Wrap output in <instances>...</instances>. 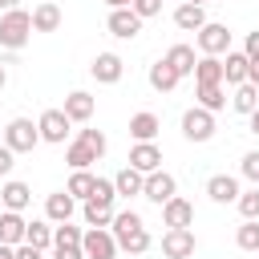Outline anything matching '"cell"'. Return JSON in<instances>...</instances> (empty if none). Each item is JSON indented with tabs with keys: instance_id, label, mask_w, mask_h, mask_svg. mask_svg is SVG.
<instances>
[{
	"instance_id": "6da1fadb",
	"label": "cell",
	"mask_w": 259,
	"mask_h": 259,
	"mask_svg": "<svg viewBox=\"0 0 259 259\" xmlns=\"http://www.w3.org/2000/svg\"><path fill=\"white\" fill-rule=\"evenodd\" d=\"M28 36H32V12H24V8H12V12H4L0 16V45L4 49H24L28 45Z\"/></svg>"
},
{
	"instance_id": "7a4b0ae2",
	"label": "cell",
	"mask_w": 259,
	"mask_h": 259,
	"mask_svg": "<svg viewBox=\"0 0 259 259\" xmlns=\"http://www.w3.org/2000/svg\"><path fill=\"white\" fill-rule=\"evenodd\" d=\"M194 40H198V53H202V57H223V53H231V28L219 24V20H206V24L194 32Z\"/></svg>"
},
{
	"instance_id": "3957f363",
	"label": "cell",
	"mask_w": 259,
	"mask_h": 259,
	"mask_svg": "<svg viewBox=\"0 0 259 259\" xmlns=\"http://www.w3.org/2000/svg\"><path fill=\"white\" fill-rule=\"evenodd\" d=\"M36 142H40V125H32L28 117H12V121L4 125V146H12L16 154L36 150Z\"/></svg>"
},
{
	"instance_id": "277c9868",
	"label": "cell",
	"mask_w": 259,
	"mask_h": 259,
	"mask_svg": "<svg viewBox=\"0 0 259 259\" xmlns=\"http://www.w3.org/2000/svg\"><path fill=\"white\" fill-rule=\"evenodd\" d=\"M81 251H85V259H113L121 247H117V239H113L109 227H89L81 235Z\"/></svg>"
},
{
	"instance_id": "5b68a950",
	"label": "cell",
	"mask_w": 259,
	"mask_h": 259,
	"mask_svg": "<svg viewBox=\"0 0 259 259\" xmlns=\"http://www.w3.org/2000/svg\"><path fill=\"white\" fill-rule=\"evenodd\" d=\"M182 138H186V142H210V138H214V113L202 109V105L186 109V113H182Z\"/></svg>"
},
{
	"instance_id": "8992f818",
	"label": "cell",
	"mask_w": 259,
	"mask_h": 259,
	"mask_svg": "<svg viewBox=\"0 0 259 259\" xmlns=\"http://www.w3.org/2000/svg\"><path fill=\"white\" fill-rule=\"evenodd\" d=\"M194 231L190 227H170L166 235H162V255L166 259H190L194 255Z\"/></svg>"
},
{
	"instance_id": "52a82bcc",
	"label": "cell",
	"mask_w": 259,
	"mask_h": 259,
	"mask_svg": "<svg viewBox=\"0 0 259 259\" xmlns=\"http://www.w3.org/2000/svg\"><path fill=\"white\" fill-rule=\"evenodd\" d=\"M105 28H109V36H117V40H134V36L142 32V16H138L134 8H109Z\"/></svg>"
},
{
	"instance_id": "ba28073f",
	"label": "cell",
	"mask_w": 259,
	"mask_h": 259,
	"mask_svg": "<svg viewBox=\"0 0 259 259\" xmlns=\"http://www.w3.org/2000/svg\"><path fill=\"white\" fill-rule=\"evenodd\" d=\"M89 73H93V81H97V85H117V81H121V73H125V61H121L117 53H97V57H93V65H89Z\"/></svg>"
},
{
	"instance_id": "9c48e42d",
	"label": "cell",
	"mask_w": 259,
	"mask_h": 259,
	"mask_svg": "<svg viewBox=\"0 0 259 259\" xmlns=\"http://www.w3.org/2000/svg\"><path fill=\"white\" fill-rule=\"evenodd\" d=\"M36 125H40V142L61 146V142L69 138V125H73V121H69V113H65V109H45Z\"/></svg>"
},
{
	"instance_id": "30bf717a",
	"label": "cell",
	"mask_w": 259,
	"mask_h": 259,
	"mask_svg": "<svg viewBox=\"0 0 259 259\" xmlns=\"http://www.w3.org/2000/svg\"><path fill=\"white\" fill-rule=\"evenodd\" d=\"M142 194H146L150 202L166 206V202L178 194V182H174V174H166V170H154V174H146V186H142Z\"/></svg>"
},
{
	"instance_id": "8fae6325",
	"label": "cell",
	"mask_w": 259,
	"mask_h": 259,
	"mask_svg": "<svg viewBox=\"0 0 259 259\" xmlns=\"http://www.w3.org/2000/svg\"><path fill=\"white\" fill-rule=\"evenodd\" d=\"M206 194H210V202H223L227 206V202H239L243 190H239V178L235 174H210L206 178Z\"/></svg>"
},
{
	"instance_id": "7c38bea8",
	"label": "cell",
	"mask_w": 259,
	"mask_h": 259,
	"mask_svg": "<svg viewBox=\"0 0 259 259\" xmlns=\"http://www.w3.org/2000/svg\"><path fill=\"white\" fill-rule=\"evenodd\" d=\"M130 166L142 170V174H154V170H162V150H158L154 142H134V150H130Z\"/></svg>"
},
{
	"instance_id": "4fadbf2b",
	"label": "cell",
	"mask_w": 259,
	"mask_h": 259,
	"mask_svg": "<svg viewBox=\"0 0 259 259\" xmlns=\"http://www.w3.org/2000/svg\"><path fill=\"white\" fill-rule=\"evenodd\" d=\"M73 210H77V198H73L69 190H57V194L45 198V214H49V223H69Z\"/></svg>"
},
{
	"instance_id": "5bb4252c",
	"label": "cell",
	"mask_w": 259,
	"mask_h": 259,
	"mask_svg": "<svg viewBox=\"0 0 259 259\" xmlns=\"http://www.w3.org/2000/svg\"><path fill=\"white\" fill-rule=\"evenodd\" d=\"M178 81H182V73H178V69H174V65L166 61V57L150 65V89H158V93H170V89H174Z\"/></svg>"
},
{
	"instance_id": "9a60e30c",
	"label": "cell",
	"mask_w": 259,
	"mask_h": 259,
	"mask_svg": "<svg viewBox=\"0 0 259 259\" xmlns=\"http://www.w3.org/2000/svg\"><path fill=\"white\" fill-rule=\"evenodd\" d=\"M158 130H162V121H158V113H150V109H142V113L130 117V138H134V142H154Z\"/></svg>"
},
{
	"instance_id": "2e32d148",
	"label": "cell",
	"mask_w": 259,
	"mask_h": 259,
	"mask_svg": "<svg viewBox=\"0 0 259 259\" xmlns=\"http://www.w3.org/2000/svg\"><path fill=\"white\" fill-rule=\"evenodd\" d=\"M0 202H4V210H24V206L32 202V190H28V182H16V178H8V182L0 186Z\"/></svg>"
},
{
	"instance_id": "e0dca14e",
	"label": "cell",
	"mask_w": 259,
	"mask_h": 259,
	"mask_svg": "<svg viewBox=\"0 0 259 259\" xmlns=\"http://www.w3.org/2000/svg\"><path fill=\"white\" fill-rule=\"evenodd\" d=\"M162 223L166 227H190L194 223V202H186V198H170L166 206H162Z\"/></svg>"
},
{
	"instance_id": "ac0fdd59",
	"label": "cell",
	"mask_w": 259,
	"mask_h": 259,
	"mask_svg": "<svg viewBox=\"0 0 259 259\" xmlns=\"http://www.w3.org/2000/svg\"><path fill=\"white\" fill-rule=\"evenodd\" d=\"M24 231H28V223L20 219V210H4V214H0V243L20 247V243H24Z\"/></svg>"
},
{
	"instance_id": "d6986e66",
	"label": "cell",
	"mask_w": 259,
	"mask_h": 259,
	"mask_svg": "<svg viewBox=\"0 0 259 259\" xmlns=\"http://www.w3.org/2000/svg\"><path fill=\"white\" fill-rule=\"evenodd\" d=\"M174 24H178L182 32H198V28L206 24V8H202V4H186V0H182V4L174 8Z\"/></svg>"
},
{
	"instance_id": "ffe728a7",
	"label": "cell",
	"mask_w": 259,
	"mask_h": 259,
	"mask_svg": "<svg viewBox=\"0 0 259 259\" xmlns=\"http://www.w3.org/2000/svg\"><path fill=\"white\" fill-rule=\"evenodd\" d=\"M247 69H251V57H247L243 49H239V53L231 49L227 61H223V81H227V85H243V81H247Z\"/></svg>"
},
{
	"instance_id": "44dd1931",
	"label": "cell",
	"mask_w": 259,
	"mask_h": 259,
	"mask_svg": "<svg viewBox=\"0 0 259 259\" xmlns=\"http://www.w3.org/2000/svg\"><path fill=\"white\" fill-rule=\"evenodd\" d=\"M93 109H97V101H93L85 89H73V93L65 97V113H69V121H89Z\"/></svg>"
},
{
	"instance_id": "7402d4cb",
	"label": "cell",
	"mask_w": 259,
	"mask_h": 259,
	"mask_svg": "<svg viewBox=\"0 0 259 259\" xmlns=\"http://www.w3.org/2000/svg\"><path fill=\"white\" fill-rule=\"evenodd\" d=\"M113 186H117V198H134V194H142L146 174H142V170H134V166H121V170L113 174Z\"/></svg>"
},
{
	"instance_id": "603a6c76",
	"label": "cell",
	"mask_w": 259,
	"mask_h": 259,
	"mask_svg": "<svg viewBox=\"0 0 259 259\" xmlns=\"http://www.w3.org/2000/svg\"><path fill=\"white\" fill-rule=\"evenodd\" d=\"M231 109L243 113V117H251V113L259 109V85H251V81L235 85V93H231Z\"/></svg>"
},
{
	"instance_id": "cb8c5ba5",
	"label": "cell",
	"mask_w": 259,
	"mask_h": 259,
	"mask_svg": "<svg viewBox=\"0 0 259 259\" xmlns=\"http://www.w3.org/2000/svg\"><path fill=\"white\" fill-rule=\"evenodd\" d=\"M57 28H61V8L53 0L36 4L32 8V32H57Z\"/></svg>"
},
{
	"instance_id": "d4e9b609",
	"label": "cell",
	"mask_w": 259,
	"mask_h": 259,
	"mask_svg": "<svg viewBox=\"0 0 259 259\" xmlns=\"http://www.w3.org/2000/svg\"><path fill=\"white\" fill-rule=\"evenodd\" d=\"M113 239H117V247H121V251H130V255H142V251H150V231H146V227L113 231Z\"/></svg>"
},
{
	"instance_id": "484cf974",
	"label": "cell",
	"mask_w": 259,
	"mask_h": 259,
	"mask_svg": "<svg viewBox=\"0 0 259 259\" xmlns=\"http://www.w3.org/2000/svg\"><path fill=\"white\" fill-rule=\"evenodd\" d=\"M166 61L182 73V77H194V65H198V57H194V49L190 45H170L166 49Z\"/></svg>"
},
{
	"instance_id": "4316f807",
	"label": "cell",
	"mask_w": 259,
	"mask_h": 259,
	"mask_svg": "<svg viewBox=\"0 0 259 259\" xmlns=\"http://www.w3.org/2000/svg\"><path fill=\"white\" fill-rule=\"evenodd\" d=\"M194 85H223V61H219V57H198V65H194Z\"/></svg>"
},
{
	"instance_id": "83f0119b",
	"label": "cell",
	"mask_w": 259,
	"mask_h": 259,
	"mask_svg": "<svg viewBox=\"0 0 259 259\" xmlns=\"http://www.w3.org/2000/svg\"><path fill=\"white\" fill-rule=\"evenodd\" d=\"M81 214H85V223H89V227H109L117 210H113V202H97V198H85V210H81Z\"/></svg>"
},
{
	"instance_id": "f1b7e54d",
	"label": "cell",
	"mask_w": 259,
	"mask_h": 259,
	"mask_svg": "<svg viewBox=\"0 0 259 259\" xmlns=\"http://www.w3.org/2000/svg\"><path fill=\"white\" fill-rule=\"evenodd\" d=\"M194 89H198V105H202V109H210V113L227 109V93H223V85H194Z\"/></svg>"
},
{
	"instance_id": "f546056e",
	"label": "cell",
	"mask_w": 259,
	"mask_h": 259,
	"mask_svg": "<svg viewBox=\"0 0 259 259\" xmlns=\"http://www.w3.org/2000/svg\"><path fill=\"white\" fill-rule=\"evenodd\" d=\"M65 162H69L73 170H89V166L97 162V154H93V150H89V146H85V142L77 138V142H73V146L65 150Z\"/></svg>"
},
{
	"instance_id": "4dcf8cb0",
	"label": "cell",
	"mask_w": 259,
	"mask_h": 259,
	"mask_svg": "<svg viewBox=\"0 0 259 259\" xmlns=\"http://www.w3.org/2000/svg\"><path fill=\"white\" fill-rule=\"evenodd\" d=\"M24 243H32V247L49 251V247H53V227H49V223H40V219H32V223H28V231H24Z\"/></svg>"
},
{
	"instance_id": "1f68e13d",
	"label": "cell",
	"mask_w": 259,
	"mask_h": 259,
	"mask_svg": "<svg viewBox=\"0 0 259 259\" xmlns=\"http://www.w3.org/2000/svg\"><path fill=\"white\" fill-rule=\"evenodd\" d=\"M239 251H259V219H243V227L235 231Z\"/></svg>"
},
{
	"instance_id": "d6a6232c",
	"label": "cell",
	"mask_w": 259,
	"mask_h": 259,
	"mask_svg": "<svg viewBox=\"0 0 259 259\" xmlns=\"http://www.w3.org/2000/svg\"><path fill=\"white\" fill-rule=\"evenodd\" d=\"M93 182H97V178H93L89 170H73V178H69L65 190H69L73 198H89V194H93Z\"/></svg>"
},
{
	"instance_id": "836d02e7",
	"label": "cell",
	"mask_w": 259,
	"mask_h": 259,
	"mask_svg": "<svg viewBox=\"0 0 259 259\" xmlns=\"http://www.w3.org/2000/svg\"><path fill=\"white\" fill-rule=\"evenodd\" d=\"M235 206H239V214H243V219H259V186H255V190H243Z\"/></svg>"
},
{
	"instance_id": "e575fe53",
	"label": "cell",
	"mask_w": 259,
	"mask_h": 259,
	"mask_svg": "<svg viewBox=\"0 0 259 259\" xmlns=\"http://www.w3.org/2000/svg\"><path fill=\"white\" fill-rule=\"evenodd\" d=\"M89 198H97V202H117V186H113V178H97Z\"/></svg>"
},
{
	"instance_id": "d590c367",
	"label": "cell",
	"mask_w": 259,
	"mask_h": 259,
	"mask_svg": "<svg viewBox=\"0 0 259 259\" xmlns=\"http://www.w3.org/2000/svg\"><path fill=\"white\" fill-rule=\"evenodd\" d=\"M81 227H73V223H57L53 227V243H81Z\"/></svg>"
},
{
	"instance_id": "8d00e7d4",
	"label": "cell",
	"mask_w": 259,
	"mask_h": 259,
	"mask_svg": "<svg viewBox=\"0 0 259 259\" xmlns=\"http://www.w3.org/2000/svg\"><path fill=\"white\" fill-rule=\"evenodd\" d=\"M77 138H81V142H85V146H89V150H93V154H97V158H101V154H105V146H109V142H105V134H101V130H81V134H77Z\"/></svg>"
},
{
	"instance_id": "74e56055",
	"label": "cell",
	"mask_w": 259,
	"mask_h": 259,
	"mask_svg": "<svg viewBox=\"0 0 259 259\" xmlns=\"http://www.w3.org/2000/svg\"><path fill=\"white\" fill-rule=\"evenodd\" d=\"M53 259H85L81 243H53Z\"/></svg>"
},
{
	"instance_id": "f35d334b",
	"label": "cell",
	"mask_w": 259,
	"mask_h": 259,
	"mask_svg": "<svg viewBox=\"0 0 259 259\" xmlns=\"http://www.w3.org/2000/svg\"><path fill=\"white\" fill-rule=\"evenodd\" d=\"M130 8H134L142 20H150V16H158V12H162V0H134Z\"/></svg>"
},
{
	"instance_id": "ab89813d",
	"label": "cell",
	"mask_w": 259,
	"mask_h": 259,
	"mask_svg": "<svg viewBox=\"0 0 259 259\" xmlns=\"http://www.w3.org/2000/svg\"><path fill=\"white\" fill-rule=\"evenodd\" d=\"M243 178H251V182L259 186V150H251V154H243Z\"/></svg>"
},
{
	"instance_id": "60d3db41",
	"label": "cell",
	"mask_w": 259,
	"mask_h": 259,
	"mask_svg": "<svg viewBox=\"0 0 259 259\" xmlns=\"http://www.w3.org/2000/svg\"><path fill=\"white\" fill-rule=\"evenodd\" d=\"M12 166H16V150L0 142V178H8V174H12Z\"/></svg>"
},
{
	"instance_id": "b9f144b4",
	"label": "cell",
	"mask_w": 259,
	"mask_h": 259,
	"mask_svg": "<svg viewBox=\"0 0 259 259\" xmlns=\"http://www.w3.org/2000/svg\"><path fill=\"white\" fill-rule=\"evenodd\" d=\"M243 53H247L251 61H259V28H251V32H247V40H243Z\"/></svg>"
},
{
	"instance_id": "7bdbcfd3",
	"label": "cell",
	"mask_w": 259,
	"mask_h": 259,
	"mask_svg": "<svg viewBox=\"0 0 259 259\" xmlns=\"http://www.w3.org/2000/svg\"><path fill=\"white\" fill-rule=\"evenodd\" d=\"M16 259H45V251L32 247V243H20V247H16Z\"/></svg>"
},
{
	"instance_id": "ee69618b",
	"label": "cell",
	"mask_w": 259,
	"mask_h": 259,
	"mask_svg": "<svg viewBox=\"0 0 259 259\" xmlns=\"http://www.w3.org/2000/svg\"><path fill=\"white\" fill-rule=\"evenodd\" d=\"M247 81H251V85H259V61H251V69H247Z\"/></svg>"
},
{
	"instance_id": "f6af8a7d",
	"label": "cell",
	"mask_w": 259,
	"mask_h": 259,
	"mask_svg": "<svg viewBox=\"0 0 259 259\" xmlns=\"http://www.w3.org/2000/svg\"><path fill=\"white\" fill-rule=\"evenodd\" d=\"M0 259H16V247H8V243H0Z\"/></svg>"
},
{
	"instance_id": "bcb514c9",
	"label": "cell",
	"mask_w": 259,
	"mask_h": 259,
	"mask_svg": "<svg viewBox=\"0 0 259 259\" xmlns=\"http://www.w3.org/2000/svg\"><path fill=\"white\" fill-rule=\"evenodd\" d=\"M0 8H4V12H12V8H20V0H0Z\"/></svg>"
},
{
	"instance_id": "7dc6e473",
	"label": "cell",
	"mask_w": 259,
	"mask_h": 259,
	"mask_svg": "<svg viewBox=\"0 0 259 259\" xmlns=\"http://www.w3.org/2000/svg\"><path fill=\"white\" fill-rule=\"evenodd\" d=\"M105 4H109V8H130L134 0H105Z\"/></svg>"
},
{
	"instance_id": "c3c4849f",
	"label": "cell",
	"mask_w": 259,
	"mask_h": 259,
	"mask_svg": "<svg viewBox=\"0 0 259 259\" xmlns=\"http://www.w3.org/2000/svg\"><path fill=\"white\" fill-rule=\"evenodd\" d=\"M251 134H259V109L251 113Z\"/></svg>"
},
{
	"instance_id": "681fc988",
	"label": "cell",
	"mask_w": 259,
	"mask_h": 259,
	"mask_svg": "<svg viewBox=\"0 0 259 259\" xmlns=\"http://www.w3.org/2000/svg\"><path fill=\"white\" fill-rule=\"evenodd\" d=\"M8 85V73H4V61H0V89Z\"/></svg>"
},
{
	"instance_id": "f907efd6",
	"label": "cell",
	"mask_w": 259,
	"mask_h": 259,
	"mask_svg": "<svg viewBox=\"0 0 259 259\" xmlns=\"http://www.w3.org/2000/svg\"><path fill=\"white\" fill-rule=\"evenodd\" d=\"M186 4H206V0H186Z\"/></svg>"
},
{
	"instance_id": "816d5d0a",
	"label": "cell",
	"mask_w": 259,
	"mask_h": 259,
	"mask_svg": "<svg viewBox=\"0 0 259 259\" xmlns=\"http://www.w3.org/2000/svg\"><path fill=\"white\" fill-rule=\"evenodd\" d=\"M0 142H4V125H0Z\"/></svg>"
}]
</instances>
